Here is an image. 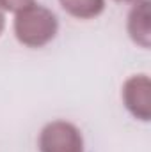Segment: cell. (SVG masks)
<instances>
[{
	"label": "cell",
	"mask_w": 151,
	"mask_h": 152,
	"mask_svg": "<svg viewBox=\"0 0 151 152\" xmlns=\"http://www.w3.org/2000/svg\"><path fill=\"white\" fill-rule=\"evenodd\" d=\"M32 4H36V0H0V9L16 14L21 9H25V7H29Z\"/></svg>",
	"instance_id": "obj_6"
},
{
	"label": "cell",
	"mask_w": 151,
	"mask_h": 152,
	"mask_svg": "<svg viewBox=\"0 0 151 152\" xmlns=\"http://www.w3.org/2000/svg\"><path fill=\"white\" fill-rule=\"evenodd\" d=\"M61 7L73 18L93 20L105 11V0H59Z\"/></svg>",
	"instance_id": "obj_5"
},
{
	"label": "cell",
	"mask_w": 151,
	"mask_h": 152,
	"mask_svg": "<svg viewBox=\"0 0 151 152\" xmlns=\"http://www.w3.org/2000/svg\"><path fill=\"white\" fill-rule=\"evenodd\" d=\"M14 36L27 48H43L52 42L59 30L57 16L44 5L32 4L14 16Z\"/></svg>",
	"instance_id": "obj_1"
},
{
	"label": "cell",
	"mask_w": 151,
	"mask_h": 152,
	"mask_svg": "<svg viewBox=\"0 0 151 152\" xmlns=\"http://www.w3.org/2000/svg\"><path fill=\"white\" fill-rule=\"evenodd\" d=\"M123 103L135 118L150 122L151 118V80L148 75L130 76L123 85Z\"/></svg>",
	"instance_id": "obj_3"
},
{
	"label": "cell",
	"mask_w": 151,
	"mask_h": 152,
	"mask_svg": "<svg viewBox=\"0 0 151 152\" xmlns=\"http://www.w3.org/2000/svg\"><path fill=\"white\" fill-rule=\"evenodd\" d=\"M4 28H5V14H4V11L0 9V36H2Z\"/></svg>",
	"instance_id": "obj_7"
},
{
	"label": "cell",
	"mask_w": 151,
	"mask_h": 152,
	"mask_svg": "<svg viewBox=\"0 0 151 152\" xmlns=\"http://www.w3.org/2000/svg\"><path fill=\"white\" fill-rule=\"evenodd\" d=\"M115 2H137V0H115Z\"/></svg>",
	"instance_id": "obj_8"
},
{
	"label": "cell",
	"mask_w": 151,
	"mask_h": 152,
	"mask_svg": "<svg viewBox=\"0 0 151 152\" xmlns=\"http://www.w3.org/2000/svg\"><path fill=\"white\" fill-rule=\"evenodd\" d=\"M126 30L130 39L141 48H150L151 44V20H150V0H137L128 12Z\"/></svg>",
	"instance_id": "obj_4"
},
{
	"label": "cell",
	"mask_w": 151,
	"mask_h": 152,
	"mask_svg": "<svg viewBox=\"0 0 151 152\" xmlns=\"http://www.w3.org/2000/svg\"><path fill=\"white\" fill-rule=\"evenodd\" d=\"M41 152H84V138L75 124L52 120L39 133Z\"/></svg>",
	"instance_id": "obj_2"
}]
</instances>
